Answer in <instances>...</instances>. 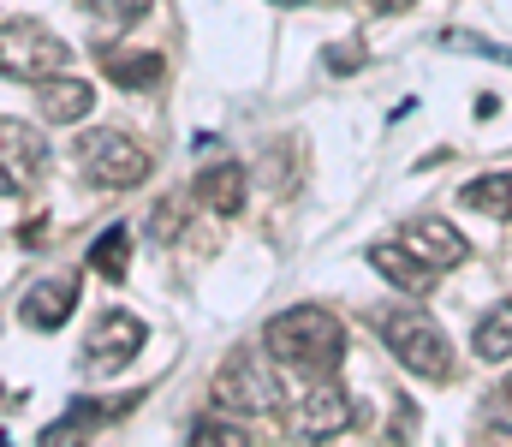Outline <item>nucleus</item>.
<instances>
[{
    "mask_svg": "<svg viewBox=\"0 0 512 447\" xmlns=\"http://www.w3.org/2000/svg\"><path fill=\"white\" fill-rule=\"evenodd\" d=\"M262 346L280 364H304V370H334L346 358V328L322 310V304H292L262 328Z\"/></svg>",
    "mask_w": 512,
    "mask_h": 447,
    "instance_id": "1",
    "label": "nucleus"
},
{
    "mask_svg": "<svg viewBox=\"0 0 512 447\" xmlns=\"http://www.w3.org/2000/svg\"><path fill=\"white\" fill-rule=\"evenodd\" d=\"M382 340L411 376H423V382H447V376H453V346H447V334H441L417 304L382 310Z\"/></svg>",
    "mask_w": 512,
    "mask_h": 447,
    "instance_id": "2",
    "label": "nucleus"
},
{
    "mask_svg": "<svg viewBox=\"0 0 512 447\" xmlns=\"http://www.w3.org/2000/svg\"><path fill=\"white\" fill-rule=\"evenodd\" d=\"M280 376H274V352L268 346H239L221 370H215V406L245 412V418H268L280 412Z\"/></svg>",
    "mask_w": 512,
    "mask_h": 447,
    "instance_id": "3",
    "label": "nucleus"
},
{
    "mask_svg": "<svg viewBox=\"0 0 512 447\" xmlns=\"http://www.w3.org/2000/svg\"><path fill=\"white\" fill-rule=\"evenodd\" d=\"M78 167H84V179L102 185V191H137V185L149 179V155L131 144L126 132H90V138L78 144Z\"/></svg>",
    "mask_w": 512,
    "mask_h": 447,
    "instance_id": "4",
    "label": "nucleus"
},
{
    "mask_svg": "<svg viewBox=\"0 0 512 447\" xmlns=\"http://www.w3.org/2000/svg\"><path fill=\"white\" fill-rule=\"evenodd\" d=\"M0 48H6V78H30V84H42V78H60V72H72V48L60 42V36H48L42 24H6L0 30Z\"/></svg>",
    "mask_w": 512,
    "mask_h": 447,
    "instance_id": "5",
    "label": "nucleus"
},
{
    "mask_svg": "<svg viewBox=\"0 0 512 447\" xmlns=\"http://www.w3.org/2000/svg\"><path fill=\"white\" fill-rule=\"evenodd\" d=\"M352 424H358V406H352V394L334 388V382L298 394L292 412H286V430H292L298 442H328V436H340V430H352Z\"/></svg>",
    "mask_w": 512,
    "mask_h": 447,
    "instance_id": "6",
    "label": "nucleus"
},
{
    "mask_svg": "<svg viewBox=\"0 0 512 447\" xmlns=\"http://www.w3.org/2000/svg\"><path fill=\"white\" fill-rule=\"evenodd\" d=\"M137 346H143V322L131 310H102L90 340H84V364L90 370H120V364L137 358Z\"/></svg>",
    "mask_w": 512,
    "mask_h": 447,
    "instance_id": "7",
    "label": "nucleus"
},
{
    "mask_svg": "<svg viewBox=\"0 0 512 447\" xmlns=\"http://www.w3.org/2000/svg\"><path fill=\"white\" fill-rule=\"evenodd\" d=\"M405 245H411L429 269H459V263H465V251H471V245H465V233H459L453 221H441V215L411 221V227H405Z\"/></svg>",
    "mask_w": 512,
    "mask_h": 447,
    "instance_id": "8",
    "label": "nucleus"
},
{
    "mask_svg": "<svg viewBox=\"0 0 512 447\" xmlns=\"http://www.w3.org/2000/svg\"><path fill=\"white\" fill-rule=\"evenodd\" d=\"M36 102H42V120H48V126H78V120L96 108V90H90L84 78L60 72V78H42V84H36Z\"/></svg>",
    "mask_w": 512,
    "mask_h": 447,
    "instance_id": "9",
    "label": "nucleus"
},
{
    "mask_svg": "<svg viewBox=\"0 0 512 447\" xmlns=\"http://www.w3.org/2000/svg\"><path fill=\"white\" fill-rule=\"evenodd\" d=\"M245 197H251V179H245L239 161L221 155V161H209V167L197 173V203H203V209H215V215H239Z\"/></svg>",
    "mask_w": 512,
    "mask_h": 447,
    "instance_id": "10",
    "label": "nucleus"
},
{
    "mask_svg": "<svg viewBox=\"0 0 512 447\" xmlns=\"http://www.w3.org/2000/svg\"><path fill=\"white\" fill-rule=\"evenodd\" d=\"M370 269H376L382 281H393L399 293H411V298L429 293V287H435V275H441V269H429L405 239H399V245H370Z\"/></svg>",
    "mask_w": 512,
    "mask_h": 447,
    "instance_id": "11",
    "label": "nucleus"
},
{
    "mask_svg": "<svg viewBox=\"0 0 512 447\" xmlns=\"http://www.w3.org/2000/svg\"><path fill=\"white\" fill-rule=\"evenodd\" d=\"M72 304H78V281H42V287H30L24 304H18V316L30 322V328H42V334H54L66 316H72Z\"/></svg>",
    "mask_w": 512,
    "mask_h": 447,
    "instance_id": "12",
    "label": "nucleus"
},
{
    "mask_svg": "<svg viewBox=\"0 0 512 447\" xmlns=\"http://www.w3.org/2000/svg\"><path fill=\"white\" fill-rule=\"evenodd\" d=\"M0 138H6V191H18V167L24 173H42V161H48V149H42V138L30 132V126H18V120H6L0 126Z\"/></svg>",
    "mask_w": 512,
    "mask_h": 447,
    "instance_id": "13",
    "label": "nucleus"
},
{
    "mask_svg": "<svg viewBox=\"0 0 512 447\" xmlns=\"http://www.w3.org/2000/svg\"><path fill=\"white\" fill-rule=\"evenodd\" d=\"M102 72H108V84H126V90L161 84V60L155 54H120V48H108L102 54Z\"/></svg>",
    "mask_w": 512,
    "mask_h": 447,
    "instance_id": "14",
    "label": "nucleus"
},
{
    "mask_svg": "<svg viewBox=\"0 0 512 447\" xmlns=\"http://www.w3.org/2000/svg\"><path fill=\"white\" fill-rule=\"evenodd\" d=\"M459 203H471L477 215L512 221V173H483V179H471V185L459 191Z\"/></svg>",
    "mask_w": 512,
    "mask_h": 447,
    "instance_id": "15",
    "label": "nucleus"
},
{
    "mask_svg": "<svg viewBox=\"0 0 512 447\" xmlns=\"http://www.w3.org/2000/svg\"><path fill=\"white\" fill-rule=\"evenodd\" d=\"M90 269H96L102 281H114V287L126 281V269H131V233L126 227H108V233L90 245Z\"/></svg>",
    "mask_w": 512,
    "mask_h": 447,
    "instance_id": "16",
    "label": "nucleus"
},
{
    "mask_svg": "<svg viewBox=\"0 0 512 447\" xmlns=\"http://www.w3.org/2000/svg\"><path fill=\"white\" fill-rule=\"evenodd\" d=\"M191 442L245 447V442H251V418H245V412H227V406H215V412H203V418L191 424Z\"/></svg>",
    "mask_w": 512,
    "mask_h": 447,
    "instance_id": "17",
    "label": "nucleus"
},
{
    "mask_svg": "<svg viewBox=\"0 0 512 447\" xmlns=\"http://www.w3.org/2000/svg\"><path fill=\"white\" fill-rule=\"evenodd\" d=\"M477 358H489V364H501V358H512V304H501L495 316H483L477 322Z\"/></svg>",
    "mask_w": 512,
    "mask_h": 447,
    "instance_id": "18",
    "label": "nucleus"
},
{
    "mask_svg": "<svg viewBox=\"0 0 512 447\" xmlns=\"http://www.w3.org/2000/svg\"><path fill=\"white\" fill-rule=\"evenodd\" d=\"M84 6H90L102 24H120V30H126V24H137V18H143L155 0H84Z\"/></svg>",
    "mask_w": 512,
    "mask_h": 447,
    "instance_id": "19",
    "label": "nucleus"
},
{
    "mask_svg": "<svg viewBox=\"0 0 512 447\" xmlns=\"http://www.w3.org/2000/svg\"><path fill=\"white\" fill-rule=\"evenodd\" d=\"M328 66H334V72H352V66H364V48H352V42H334V48H328Z\"/></svg>",
    "mask_w": 512,
    "mask_h": 447,
    "instance_id": "20",
    "label": "nucleus"
},
{
    "mask_svg": "<svg viewBox=\"0 0 512 447\" xmlns=\"http://www.w3.org/2000/svg\"><path fill=\"white\" fill-rule=\"evenodd\" d=\"M489 424H501L512 436V388H501V406H489Z\"/></svg>",
    "mask_w": 512,
    "mask_h": 447,
    "instance_id": "21",
    "label": "nucleus"
},
{
    "mask_svg": "<svg viewBox=\"0 0 512 447\" xmlns=\"http://www.w3.org/2000/svg\"><path fill=\"white\" fill-rule=\"evenodd\" d=\"M376 6H382V12H405V6H411V0H376Z\"/></svg>",
    "mask_w": 512,
    "mask_h": 447,
    "instance_id": "22",
    "label": "nucleus"
},
{
    "mask_svg": "<svg viewBox=\"0 0 512 447\" xmlns=\"http://www.w3.org/2000/svg\"><path fill=\"white\" fill-rule=\"evenodd\" d=\"M274 6H304V0H274Z\"/></svg>",
    "mask_w": 512,
    "mask_h": 447,
    "instance_id": "23",
    "label": "nucleus"
},
{
    "mask_svg": "<svg viewBox=\"0 0 512 447\" xmlns=\"http://www.w3.org/2000/svg\"><path fill=\"white\" fill-rule=\"evenodd\" d=\"M507 388H512V376H507Z\"/></svg>",
    "mask_w": 512,
    "mask_h": 447,
    "instance_id": "24",
    "label": "nucleus"
}]
</instances>
